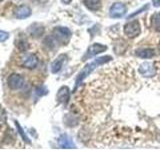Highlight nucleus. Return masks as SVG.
Returning a JSON list of instances; mask_svg holds the SVG:
<instances>
[{"label":"nucleus","instance_id":"f257e3e1","mask_svg":"<svg viewBox=\"0 0 160 150\" xmlns=\"http://www.w3.org/2000/svg\"><path fill=\"white\" fill-rule=\"evenodd\" d=\"M112 60V57L109 56V55H107V56H101V57H98L94 60V61L90 62V63H87L85 66L82 68V70L78 73L76 79H75V86H74V90L73 91H75L80 85H81V83L84 81L85 78H87L90 74H91L95 69H96L98 66H100V65L102 64H105V63H108Z\"/></svg>","mask_w":160,"mask_h":150},{"label":"nucleus","instance_id":"f03ea898","mask_svg":"<svg viewBox=\"0 0 160 150\" xmlns=\"http://www.w3.org/2000/svg\"><path fill=\"white\" fill-rule=\"evenodd\" d=\"M123 31L124 34L126 35L128 38H136L137 36H139L140 32H141V27H140V23L139 21L136 20H133V21L127 22L124 25L123 27Z\"/></svg>","mask_w":160,"mask_h":150},{"label":"nucleus","instance_id":"7ed1b4c3","mask_svg":"<svg viewBox=\"0 0 160 150\" xmlns=\"http://www.w3.org/2000/svg\"><path fill=\"white\" fill-rule=\"evenodd\" d=\"M53 37L56 41L60 43L67 44L70 38H71V31L67 27H62V26L55 27L53 29Z\"/></svg>","mask_w":160,"mask_h":150},{"label":"nucleus","instance_id":"20e7f679","mask_svg":"<svg viewBox=\"0 0 160 150\" xmlns=\"http://www.w3.org/2000/svg\"><path fill=\"white\" fill-rule=\"evenodd\" d=\"M106 50H107L106 45L101 44V43H94L88 47L86 52H85V54L82 56L81 60L82 61H86V60H88L90 58H93L94 56H96V55L106 51Z\"/></svg>","mask_w":160,"mask_h":150},{"label":"nucleus","instance_id":"39448f33","mask_svg":"<svg viewBox=\"0 0 160 150\" xmlns=\"http://www.w3.org/2000/svg\"><path fill=\"white\" fill-rule=\"evenodd\" d=\"M127 12V8L122 2H115L109 9V15L111 18H121Z\"/></svg>","mask_w":160,"mask_h":150},{"label":"nucleus","instance_id":"423d86ee","mask_svg":"<svg viewBox=\"0 0 160 150\" xmlns=\"http://www.w3.org/2000/svg\"><path fill=\"white\" fill-rule=\"evenodd\" d=\"M8 87L12 90H18L24 85V78L18 73H12L7 78Z\"/></svg>","mask_w":160,"mask_h":150},{"label":"nucleus","instance_id":"0eeeda50","mask_svg":"<svg viewBox=\"0 0 160 150\" xmlns=\"http://www.w3.org/2000/svg\"><path fill=\"white\" fill-rule=\"evenodd\" d=\"M21 61L23 66L28 69H34L38 65V58L36 55L32 53L24 54L21 57Z\"/></svg>","mask_w":160,"mask_h":150},{"label":"nucleus","instance_id":"6e6552de","mask_svg":"<svg viewBox=\"0 0 160 150\" xmlns=\"http://www.w3.org/2000/svg\"><path fill=\"white\" fill-rule=\"evenodd\" d=\"M70 98V90L68 86H61L57 91L56 100L61 104H67Z\"/></svg>","mask_w":160,"mask_h":150},{"label":"nucleus","instance_id":"1a4fd4ad","mask_svg":"<svg viewBox=\"0 0 160 150\" xmlns=\"http://www.w3.org/2000/svg\"><path fill=\"white\" fill-rule=\"evenodd\" d=\"M138 72L144 77H152L155 75V68L149 62H144L139 66Z\"/></svg>","mask_w":160,"mask_h":150},{"label":"nucleus","instance_id":"9d476101","mask_svg":"<svg viewBox=\"0 0 160 150\" xmlns=\"http://www.w3.org/2000/svg\"><path fill=\"white\" fill-rule=\"evenodd\" d=\"M66 59H67V55L66 54L58 55V57L51 63V72L53 74L58 73L60 70L62 69L63 64L65 63V61H66Z\"/></svg>","mask_w":160,"mask_h":150},{"label":"nucleus","instance_id":"9b49d317","mask_svg":"<svg viewBox=\"0 0 160 150\" xmlns=\"http://www.w3.org/2000/svg\"><path fill=\"white\" fill-rule=\"evenodd\" d=\"M31 13H32L31 9H30V7L27 6V5H20V6L16 7L14 10L15 17L18 18V19L27 18L31 15Z\"/></svg>","mask_w":160,"mask_h":150},{"label":"nucleus","instance_id":"f8f14e48","mask_svg":"<svg viewBox=\"0 0 160 150\" xmlns=\"http://www.w3.org/2000/svg\"><path fill=\"white\" fill-rule=\"evenodd\" d=\"M58 145L60 148H63V149H73L75 148V144L73 143L72 139L70 138L67 134H62L60 135L58 140Z\"/></svg>","mask_w":160,"mask_h":150},{"label":"nucleus","instance_id":"ddd939ff","mask_svg":"<svg viewBox=\"0 0 160 150\" xmlns=\"http://www.w3.org/2000/svg\"><path fill=\"white\" fill-rule=\"evenodd\" d=\"M135 55L142 59H150L154 57L155 50L153 48H139L135 51Z\"/></svg>","mask_w":160,"mask_h":150},{"label":"nucleus","instance_id":"4468645a","mask_svg":"<svg viewBox=\"0 0 160 150\" xmlns=\"http://www.w3.org/2000/svg\"><path fill=\"white\" fill-rule=\"evenodd\" d=\"M84 5L91 11H98L101 8V0H83Z\"/></svg>","mask_w":160,"mask_h":150},{"label":"nucleus","instance_id":"2eb2a0df","mask_svg":"<svg viewBox=\"0 0 160 150\" xmlns=\"http://www.w3.org/2000/svg\"><path fill=\"white\" fill-rule=\"evenodd\" d=\"M28 31H29V33L31 34V36H33V37H39V36H41V35L43 34V32H44V28L42 27V26H35V25H31V26L29 27V29H28Z\"/></svg>","mask_w":160,"mask_h":150},{"label":"nucleus","instance_id":"dca6fc26","mask_svg":"<svg viewBox=\"0 0 160 150\" xmlns=\"http://www.w3.org/2000/svg\"><path fill=\"white\" fill-rule=\"evenodd\" d=\"M151 26L152 29L156 32H160V14L155 13L151 18Z\"/></svg>","mask_w":160,"mask_h":150},{"label":"nucleus","instance_id":"f3484780","mask_svg":"<svg viewBox=\"0 0 160 150\" xmlns=\"http://www.w3.org/2000/svg\"><path fill=\"white\" fill-rule=\"evenodd\" d=\"M15 45H16V47L18 48L19 51H21V52H25L29 47L28 42L23 38H18L16 41H15Z\"/></svg>","mask_w":160,"mask_h":150},{"label":"nucleus","instance_id":"a211bd4d","mask_svg":"<svg viewBox=\"0 0 160 150\" xmlns=\"http://www.w3.org/2000/svg\"><path fill=\"white\" fill-rule=\"evenodd\" d=\"M15 125H16V127H17V129H18V132H19L20 135H21L22 139H23L26 143H30V140L28 139L27 135L25 134V132L23 131V129L21 128V126H20V124L18 123V121H15Z\"/></svg>","mask_w":160,"mask_h":150},{"label":"nucleus","instance_id":"6ab92c4d","mask_svg":"<svg viewBox=\"0 0 160 150\" xmlns=\"http://www.w3.org/2000/svg\"><path fill=\"white\" fill-rule=\"evenodd\" d=\"M9 38V33L3 30H0V42H3Z\"/></svg>","mask_w":160,"mask_h":150},{"label":"nucleus","instance_id":"aec40b11","mask_svg":"<svg viewBox=\"0 0 160 150\" xmlns=\"http://www.w3.org/2000/svg\"><path fill=\"white\" fill-rule=\"evenodd\" d=\"M31 1L35 4H44V3H46L48 0H31Z\"/></svg>","mask_w":160,"mask_h":150},{"label":"nucleus","instance_id":"412c9836","mask_svg":"<svg viewBox=\"0 0 160 150\" xmlns=\"http://www.w3.org/2000/svg\"><path fill=\"white\" fill-rule=\"evenodd\" d=\"M152 4L154 7H159L160 6V0H152Z\"/></svg>","mask_w":160,"mask_h":150},{"label":"nucleus","instance_id":"4be33fe9","mask_svg":"<svg viewBox=\"0 0 160 150\" xmlns=\"http://www.w3.org/2000/svg\"><path fill=\"white\" fill-rule=\"evenodd\" d=\"M63 4H70L72 2V0H61Z\"/></svg>","mask_w":160,"mask_h":150},{"label":"nucleus","instance_id":"5701e85b","mask_svg":"<svg viewBox=\"0 0 160 150\" xmlns=\"http://www.w3.org/2000/svg\"><path fill=\"white\" fill-rule=\"evenodd\" d=\"M1 1H3V0H0V2H1Z\"/></svg>","mask_w":160,"mask_h":150}]
</instances>
